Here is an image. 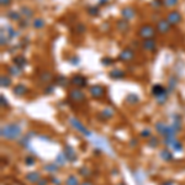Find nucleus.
Here are the masks:
<instances>
[{
    "label": "nucleus",
    "mask_w": 185,
    "mask_h": 185,
    "mask_svg": "<svg viewBox=\"0 0 185 185\" xmlns=\"http://www.w3.org/2000/svg\"><path fill=\"white\" fill-rule=\"evenodd\" d=\"M21 136V127L17 123H9L2 127V137L6 140H17Z\"/></svg>",
    "instance_id": "obj_1"
},
{
    "label": "nucleus",
    "mask_w": 185,
    "mask_h": 185,
    "mask_svg": "<svg viewBox=\"0 0 185 185\" xmlns=\"http://www.w3.org/2000/svg\"><path fill=\"white\" fill-rule=\"evenodd\" d=\"M137 33H138V36L141 37V39H143V40L153 39L154 35H156V29L152 25H150V24H146V25H143V26H141L138 29Z\"/></svg>",
    "instance_id": "obj_2"
},
{
    "label": "nucleus",
    "mask_w": 185,
    "mask_h": 185,
    "mask_svg": "<svg viewBox=\"0 0 185 185\" xmlns=\"http://www.w3.org/2000/svg\"><path fill=\"white\" fill-rule=\"evenodd\" d=\"M152 94L158 99L159 104H163L165 101V99H166V94H168V92H166V90H165V88L163 85L156 84V85L152 86Z\"/></svg>",
    "instance_id": "obj_3"
},
{
    "label": "nucleus",
    "mask_w": 185,
    "mask_h": 185,
    "mask_svg": "<svg viewBox=\"0 0 185 185\" xmlns=\"http://www.w3.org/2000/svg\"><path fill=\"white\" fill-rule=\"evenodd\" d=\"M89 92L94 99H101L105 95V88L100 84H95L89 88Z\"/></svg>",
    "instance_id": "obj_4"
},
{
    "label": "nucleus",
    "mask_w": 185,
    "mask_h": 185,
    "mask_svg": "<svg viewBox=\"0 0 185 185\" xmlns=\"http://www.w3.org/2000/svg\"><path fill=\"white\" fill-rule=\"evenodd\" d=\"M133 57H135V51L132 48L127 47V48H125V49H122L120 52V54H119V61L130 62L131 59H133Z\"/></svg>",
    "instance_id": "obj_5"
},
{
    "label": "nucleus",
    "mask_w": 185,
    "mask_h": 185,
    "mask_svg": "<svg viewBox=\"0 0 185 185\" xmlns=\"http://www.w3.org/2000/svg\"><path fill=\"white\" fill-rule=\"evenodd\" d=\"M70 83L77 88H84L88 83V79L84 76H82V74H76V76H73L70 78Z\"/></svg>",
    "instance_id": "obj_6"
},
{
    "label": "nucleus",
    "mask_w": 185,
    "mask_h": 185,
    "mask_svg": "<svg viewBox=\"0 0 185 185\" xmlns=\"http://www.w3.org/2000/svg\"><path fill=\"white\" fill-rule=\"evenodd\" d=\"M69 99L72 101H76V103H80L85 100V95L84 92L80 89H73L69 91Z\"/></svg>",
    "instance_id": "obj_7"
},
{
    "label": "nucleus",
    "mask_w": 185,
    "mask_h": 185,
    "mask_svg": "<svg viewBox=\"0 0 185 185\" xmlns=\"http://www.w3.org/2000/svg\"><path fill=\"white\" fill-rule=\"evenodd\" d=\"M181 20H183V17L179 11H170L166 15V21L170 25H178L179 22H181Z\"/></svg>",
    "instance_id": "obj_8"
},
{
    "label": "nucleus",
    "mask_w": 185,
    "mask_h": 185,
    "mask_svg": "<svg viewBox=\"0 0 185 185\" xmlns=\"http://www.w3.org/2000/svg\"><path fill=\"white\" fill-rule=\"evenodd\" d=\"M170 24L166 21V18L164 20V18H162V20H159L158 22H157V26H156V30L160 33V35H164V33H166V32H169V30H170Z\"/></svg>",
    "instance_id": "obj_9"
},
{
    "label": "nucleus",
    "mask_w": 185,
    "mask_h": 185,
    "mask_svg": "<svg viewBox=\"0 0 185 185\" xmlns=\"http://www.w3.org/2000/svg\"><path fill=\"white\" fill-rule=\"evenodd\" d=\"M142 48L148 52H154L157 49V42L153 39H147L142 41Z\"/></svg>",
    "instance_id": "obj_10"
},
{
    "label": "nucleus",
    "mask_w": 185,
    "mask_h": 185,
    "mask_svg": "<svg viewBox=\"0 0 185 185\" xmlns=\"http://www.w3.org/2000/svg\"><path fill=\"white\" fill-rule=\"evenodd\" d=\"M121 15H122V18H125V20H131V18H133L136 16V10L131 6H126L121 10Z\"/></svg>",
    "instance_id": "obj_11"
},
{
    "label": "nucleus",
    "mask_w": 185,
    "mask_h": 185,
    "mask_svg": "<svg viewBox=\"0 0 185 185\" xmlns=\"http://www.w3.org/2000/svg\"><path fill=\"white\" fill-rule=\"evenodd\" d=\"M70 123H72V126L74 127V128H77L78 131H80L83 135H86V136H90V132L88 131V130L83 126V123L80 122V121H78L77 119H70Z\"/></svg>",
    "instance_id": "obj_12"
},
{
    "label": "nucleus",
    "mask_w": 185,
    "mask_h": 185,
    "mask_svg": "<svg viewBox=\"0 0 185 185\" xmlns=\"http://www.w3.org/2000/svg\"><path fill=\"white\" fill-rule=\"evenodd\" d=\"M12 92H14V95H16V96H24L26 92H27V88L24 84L18 83V84H16L12 88Z\"/></svg>",
    "instance_id": "obj_13"
},
{
    "label": "nucleus",
    "mask_w": 185,
    "mask_h": 185,
    "mask_svg": "<svg viewBox=\"0 0 185 185\" xmlns=\"http://www.w3.org/2000/svg\"><path fill=\"white\" fill-rule=\"evenodd\" d=\"M116 29H117L120 32L125 33V32L128 31V29H130V24H128L127 20H125V18H120V20L116 21Z\"/></svg>",
    "instance_id": "obj_14"
},
{
    "label": "nucleus",
    "mask_w": 185,
    "mask_h": 185,
    "mask_svg": "<svg viewBox=\"0 0 185 185\" xmlns=\"http://www.w3.org/2000/svg\"><path fill=\"white\" fill-rule=\"evenodd\" d=\"M63 153L66 154V157L68 158V160H74V159L77 158V156H76V151L73 150V147H72V146H66V147H64Z\"/></svg>",
    "instance_id": "obj_15"
},
{
    "label": "nucleus",
    "mask_w": 185,
    "mask_h": 185,
    "mask_svg": "<svg viewBox=\"0 0 185 185\" xmlns=\"http://www.w3.org/2000/svg\"><path fill=\"white\" fill-rule=\"evenodd\" d=\"M25 178H26V180L30 181V183H37V181L41 179V174H40L39 172H30V173H27V174L25 175Z\"/></svg>",
    "instance_id": "obj_16"
},
{
    "label": "nucleus",
    "mask_w": 185,
    "mask_h": 185,
    "mask_svg": "<svg viewBox=\"0 0 185 185\" xmlns=\"http://www.w3.org/2000/svg\"><path fill=\"white\" fill-rule=\"evenodd\" d=\"M109 76H110V78H113V79H122L125 77V72L122 69L116 68L114 70H111Z\"/></svg>",
    "instance_id": "obj_17"
},
{
    "label": "nucleus",
    "mask_w": 185,
    "mask_h": 185,
    "mask_svg": "<svg viewBox=\"0 0 185 185\" xmlns=\"http://www.w3.org/2000/svg\"><path fill=\"white\" fill-rule=\"evenodd\" d=\"M26 63H27V61H26V58L24 57V56H16V57L14 58V64L17 66V67H20L21 69L26 66Z\"/></svg>",
    "instance_id": "obj_18"
},
{
    "label": "nucleus",
    "mask_w": 185,
    "mask_h": 185,
    "mask_svg": "<svg viewBox=\"0 0 185 185\" xmlns=\"http://www.w3.org/2000/svg\"><path fill=\"white\" fill-rule=\"evenodd\" d=\"M21 68L20 67H17V66H11V67H9L8 68V73L10 74V76H12V77H18L21 74Z\"/></svg>",
    "instance_id": "obj_19"
},
{
    "label": "nucleus",
    "mask_w": 185,
    "mask_h": 185,
    "mask_svg": "<svg viewBox=\"0 0 185 185\" xmlns=\"http://www.w3.org/2000/svg\"><path fill=\"white\" fill-rule=\"evenodd\" d=\"M166 128H168V125H165L163 122H157L156 123V130H157V132L162 136H165L166 133Z\"/></svg>",
    "instance_id": "obj_20"
},
{
    "label": "nucleus",
    "mask_w": 185,
    "mask_h": 185,
    "mask_svg": "<svg viewBox=\"0 0 185 185\" xmlns=\"http://www.w3.org/2000/svg\"><path fill=\"white\" fill-rule=\"evenodd\" d=\"M160 158H162L163 160H165V162H170V160H173V159H174L173 153H172V152H169L168 150H163V151L160 152Z\"/></svg>",
    "instance_id": "obj_21"
},
{
    "label": "nucleus",
    "mask_w": 185,
    "mask_h": 185,
    "mask_svg": "<svg viewBox=\"0 0 185 185\" xmlns=\"http://www.w3.org/2000/svg\"><path fill=\"white\" fill-rule=\"evenodd\" d=\"M45 25H46V22H45L43 18H41V17H37V18H35V20L32 21V26H33L35 29H37V30L43 29Z\"/></svg>",
    "instance_id": "obj_22"
},
{
    "label": "nucleus",
    "mask_w": 185,
    "mask_h": 185,
    "mask_svg": "<svg viewBox=\"0 0 185 185\" xmlns=\"http://www.w3.org/2000/svg\"><path fill=\"white\" fill-rule=\"evenodd\" d=\"M8 18H10L11 21H18L21 18V14L20 12H17V11H9L6 14Z\"/></svg>",
    "instance_id": "obj_23"
},
{
    "label": "nucleus",
    "mask_w": 185,
    "mask_h": 185,
    "mask_svg": "<svg viewBox=\"0 0 185 185\" xmlns=\"http://www.w3.org/2000/svg\"><path fill=\"white\" fill-rule=\"evenodd\" d=\"M126 103L130 104V105H133V104H137L138 103V96L136 94H133V92H131V94H128L126 96Z\"/></svg>",
    "instance_id": "obj_24"
},
{
    "label": "nucleus",
    "mask_w": 185,
    "mask_h": 185,
    "mask_svg": "<svg viewBox=\"0 0 185 185\" xmlns=\"http://www.w3.org/2000/svg\"><path fill=\"white\" fill-rule=\"evenodd\" d=\"M0 82H2V86L3 88H8L11 84V78L8 76V74H3L2 78H0Z\"/></svg>",
    "instance_id": "obj_25"
},
{
    "label": "nucleus",
    "mask_w": 185,
    "mask_h": 185,
    "mask_svg": "<svg viewBox=\"0 0 185 185\" xmlns=\"http://www.w3.org/2000/svg\"><path fill=\"white\" fill-rule=\"evenodd\" d=\"M20 14L26 16V17H31V16H33V10L29 6H22L21 10H20Z\"/></svg>",
    "instance_id": "obj_26"
},
{
    "label": "nucleus",
    "mask_w": 185,
    "mask_h": 185,
    "mask_svg": "<svg viewBox=\"0 0 185 185\" xmlns=\"http://www.w3.org/2000/svg\"><path fill=\"white\" fill-rule=\"evenodd\" d=\"M58 169V164L57 163H49V164H47V165H45V170L46 172H48V173H54L56 170Z\"/></svg>",
    "instance_id": "obj_27"
},
{
    "label": "nucleus",
    "mask_w": 185,
    "mask_h": 185,
    "mask_svg": "<svg viewBox=\"0 0 185 185\" xmlns=\"http://www.w3.org/2000/svg\"><path fill=\"white\" fill-rule=\"evenodd\" d=\"M64 184H66V185H79L77 177H74V175H69V177L67 178V180H66Z\"/></svg>",
    "instance_id": "obj_28"
},
{
    "label": "nucleus",
    "mask_w": 185,
    "mask_h": 185,
    "mask_svg": "<svg viewBox=\"0 0 185 185\" xmlns=\"http://www.w3.org/2000/svg\"><path fill=\"white\" fill-rule=\"evenodd\" d=\"M51 79H52V74H51L49 72H43V73H41V77H40V80H41V82L48 83Z\"/></svg>",
    "instance_id": "obj_29"
},
{
    "label": "nucleus",
    "mask_w": 185,
    "mask_h": 185,
    "mask_svg": "<svg viewBox=\"0 0 185 185\" xmlns=\"http://www.w3.org/2000/svg\"><path fill=\"white\" fill-rule=\"evenodd\" d=\"M101 114H103V116L105 117V119H111L114 116V110H111V109H104L103 111H101Z\"/></svg>",
    "instance_id": "obj_30"
},
{
    "label": "nucleus",
    "mask_w": 185,
    "mask_h": 185,
    "mask_svg": "<svg viewBox=\"0 0 185 185\" xmlns=\"http://www.w3.org/2000/svg\"><path fill=\"white\" fill-rule=\"evenodd\" d=\"M179 3V0H163V5L165 8H173Z\"/></svg>",
    "instance_id": "obj_31"
},
{
    "label": "nucleus",
    "mask_w": 185,
    "mask_h": 185,
    "mask_svg": "<svg viewBox=\"0 0 185 185\" xmlns=\"http://www.w3.org/2000/svg\"><path fill=\"white\" fill-rule=\"evenodd\" d=\"M66 160H68V158L66 157L64 153H61V154H58L57 159H56V163H57L58 165H63V164L66 163Z\"/></svg>",
    "instance_id": "obj_32"
},
{
    "label": "nucleus",
    "mask_w": 185,
    "mask_h": 185,
    "mask_svg": "<svg viewBox=\"0 0 185 185\" xmlns=\"http://www.w3.org/2000/svg\"><path fill=\"white\" fill-rule=\"evenodd\" d=\"M88 14L91 15V16H96L99 14V8L98 6H90L88 9Z\"/></svg>",
    "instance_id": "obj_33"
},
{
    "label": "nucleus",
    "mask_w": 185,
    "mask_h": 185,
    "mask_svg": "<svg viewBox=\"0 0 185 185\" xmlns=\"http://www.w3.org/2000/svg\"><path fill=\"white\" fill-rule=\"evenodd\" d=\"M56 83L61 86H66L67 85V79L63 76H59V77H57V79H56Z\"/></svg>",
    "instance_id": "obj_34"
},
{
    "label": "nucleus",
    "mask_w": 185,
    "mask_h": 185,
    "mask_svg": "<svg viewBox=\"0 0 185 185\" xmlns=\"http://www.w3.org/2000/svg\"><path fill=\"white\" fill-rule=\"evenodd\" d=\"M158 144H159V142H158V140H157L156 137H150V142H148V146L152 147V148H157Z\"/></svg>",
    "instance_id": "obj_35"
},
{
    "label": "nucleus",
    "mask_w": 185,
    "mask_h": 185,
    "mask_svg": "<svg viewBox=\"0 0 185 185\" xmlns=\"http://www.w3.org/2000/svg\"><path fill=\"white\" fill-rule=\"evenodd\" d=\"M101 63H103L104 66H110V64L114 63V59L110 58V57H104V58L101 59Z\"/></svg>",
    "instance_id": "obj_36"
},
{
    "label": "nucleus",
    "mask_w": 185,
    "mask_h": 185,
    "mask_svg": "<svg viewBox=\"0 0 185 185\" xmlns=\"http://www.w3.org/2000/svg\"><path fill=\"white\" fill-rule=\"evenodd\" d=\"M84 31H85V26L83 25V24H77V26H76V32L77 33H84Z\"/></svg>",
    "instance_id": "obj_37"
},
{
    "label": "nucleus",
    "mask_w": 185,
    "mask_h": 185,
    "mask_svg": "<svg viewBox=\"0 0 185 185\" xmlns=\"http://www.w3.org/2000/svg\"><path fill=\"white\" fill-rule=\"evenodd\" d=\"M25 164H26V165H29V166L33 165V164H35V158H33V157H31V156L26 157V158H25Z\"/></svg>",
    "instance_id": "obj_38"
},
{
    "label": "nucleus",
    "mask_w": 185,
    "mask_h": 185,
    "mask_svg": "<svg viewBox=\"0 0 185 185\" xmlns=\"http://www.w3.org/2000/svg\"><path fill=\"white\" fill-rule=\"evenodd\" d=\"M152 6L153 8H160V6H163V0H153V2H152Z\"/></svg>",
    "instance_id": "obj_39"
},
{
    "label": "nucleus",
    "mask_w": 185,
    "mask_h": 185,
    "mask_svg": "<svg viewBox=\"0 0 185 185\" xmlns=\"http://www.w3.org/2000/svg\"><path fill=\"white\" fill-rule=\"evenodd\" d=\"M172 148H173L174 151H180V150H181V143L178 142V141H175V142L172 144Z\"/></svg>",
    "instance_id": "obj_40"
},
{
    "label": "nucleus",
    "mask_w": 185,
    "mask_h": 185,
    "mask_svg": "<svg viewBox=\"0 0 185 185\" xmlns=\"http://www.w3.org/2000/svg\"><path fill=\"white\" fill-rule=\"evenodd\" d=\"M0 4L2 6H9L11 4V0H0Z\"/></svg>",
    "instance_id": "obj_41"
},
{
    "label": "nucleus",
    "mask_w": 185,
    "mask_h": 185,
    "mask_svg": "<svg viewBox=\"0 0 185 185\" xmlns=\"http://www.w3.org/2000/svg\"><path fill=\"white\" fill-rule=\"evenodd\" d=\"M79 173H80L82 175H85V177H88V175L90 174V173L88 172V169H86V168H80V169H79Z\"/></svg>",
    "instance_id": "obj_42"
},
{
    "label": "nucleus",
    "mask_w": 185,
    "mask_h": 185,
    "mask_svg": "<svg viewBox=\"0 0 185 185\" xmlns=\"http://www.w3.org/2000/svg\"><path fill=\"white\" fill-rule=\"evenodd\" d=\"M142 137H151V131L150 130H144V131H142Z\"/></svg>",
    "instance_id": "obj_43"
},
{
    "label": "nucleus",
    "mask_w": 185,
    "mask_h": 185,
    "mask_svg": "<svg viewBox=\"0 0 185 185\" xmlns=\"http://www.w3.org/2000/svg\"><path fill=\"white\" fill-rule=\"evenodd\" d=\"M36 184H37V185H47V184H48V180H47V179H40Z\"/></svg>",
    "instance_id": "obj_44"
},
{
    "label": "nucleus",
    "mask_w": 185,
    "mask_h": 185,
    "mask_svg": "<svg viewBox=\"0 0 185 185\" xmlns=\"http://www.w3.org/2000/svg\"><path fill=\"white\" fill-rule=\"evenodd\" d=\"M2 101H3V103H2V105H3V106H4V105H5V106H8V103H6V99L4 98V95H2Z\"/></svg>",
    "instance_id": "obj_45"
},
{
    "label": "nucleus",
    "mask_w": 185,
    "mask_h": 185,
    "mask_svg": "<svg viewBox=\"0 0 185 185\" xmlns=\"http://www.w3.org/2000/svg\"><path fill=\"white\" fill-rule=\"evenodd\" d=\"M20 27H21V29H24V27H27V21H21V24H20Z\"/></svg>",
    "instance_id": "obj_46"
},
{
    "label": "nucleus",
    "mask_w": 185,
    "mask_h": 185,
    "mask_svg": "<svg viewBox=\"0 0 185 185\" xmlns=\"http://www.w3.org/2000/svg\"><path fill=\"white\" fill-rule=\"evenodd\" d=\"M52 180H53V181H52V183H53V184H54V183H56V185H61V183H59V180H58V179H54V178H53V179H52Z\"/></svg>",
    "instance_id": "obj_47"
},
{
    "label": "nucleus",
    "mask_w": 185,
    "mask_h": 185,
    "mask_svg": "<svg viewBox=\"0 0 185 185\" xmlns=\"http://www.w3.org/2000/svg\"><path fill=\"white\" fill-rule=\"evenodd\" d=\"M80 185H94V184H92L91 181H84V183H82Z\"/></svg>",
    "instance_id": "obj_48"
},
{
    "label": "nucleus",
    "mask_w": 185,
    "mask_h": 185,
    "mask_svg": "<svg viewBox=\"0 0 185 185\" xmlns=\"http://www.w3.org/2000/svg\"><path fill=\"white\" fill-rule=\"evenodd\" d=\"M105 3H107V0H99V5H104Z\"/></svg>",
    "instance_id": "obj_49"
},
{
    "label": "nucleus",
    "mask_w": 185,
    "mask_h": 185,
    "mask_svg": "<svg viewBox=\"0 0 185 185\" xmlns=\"http://www.w3.org/2000/svg\"><path fill=\"white\" fill-rule=\"evenodd\" d=\"M119 185H125V184H119Z\"/></svg>",
    "instance_id": "obj_50"
}]
</instances>
